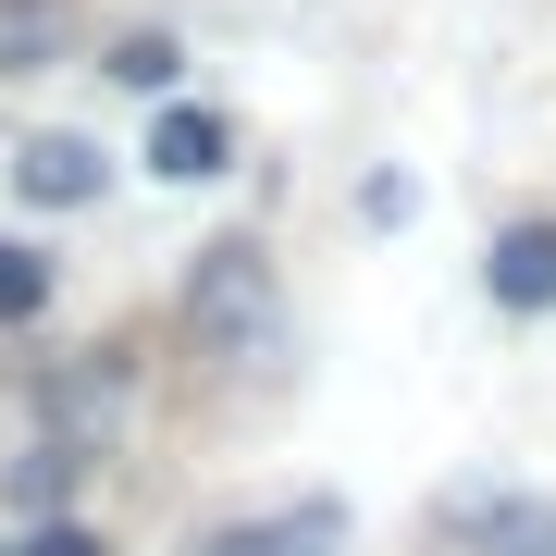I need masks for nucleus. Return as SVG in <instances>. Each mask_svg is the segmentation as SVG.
Returning <instances> with one entry per match:
<instances>
[{
  "instance_id": "1",
  "label": "nucleus",
  "mask_w": 556,
  "mask_h": 556,
  "mask_svg": "<svg viewBox=\"0 0 556 556\" xmlns=\"http://www.w3.org/2000/svg\"><path fill=\"white\" fill-rule=\"evenodd\" d=\"M186 346L199 358H273L285 346V285L248 236L199 248V273H186Z\"/></svg>"
},
{
  "instance_id": "2",
  "label": "nucleus",
  "mask_w": 556,
  "mask_h": 556,
  "mask_svg": "<svg viewBox=\"0 0 556 556\" xmlns=\"http://www.w3.org/2000/svg\"><path fill=\"white\" fill-rule=\"evenodd\" d=\"M13 186H25L38 211H87V199L112 186V161L87 149V137H25V149H13Z\"/></svg>"
},
{
  "instance_id": "3",
  "label": "nucleus",
  "mask_w": 556,
  "mask_h": 556,
  "mask_svg": "<svg viewBox=\"0 0 556 556\" xmlns=\"http://www.w3.org/2000/svg\"><path fill=\"white\" fill-rule=\"evenodd\" d=\"M334 544H346V507L309 495V507H285V519H236V532H211L199 556H334Z\"/></svg>"
},
{
  "instance_id": "4",
  "label": "nucleus",
  "mask_w": 556,
  "mask_h": 556,
  "mask_svg": "<svg viewBox=\"0 0 556 556\" xmlns=\"http://www.w3.org/2000/svg\"><path fill=\"white\" fill-rule=\"evenodd\" d=\"M482 285H495V309H556V223H507Z\"/></svg>"
},
{
  "instance_id": "5",
  "label": "nucleus",
  "mask_w": 556,
  "mask_h": 556,
  "mask_svg": "<svg viewBox=\"0 0 556 556\" xmlns=\"http://www.w3.org/2000/svg\"><path fill=\"white\" fill-rule=\"evenodd\" d=\"M223 149H236V137H223V112H186V100H174V112L149 124V174H161V186H211Z\"/></svg>"
},
{
  "instance_id": "6",
  "label": "nucleus",
  "mask_w": 556,
  "mask_h": 556,
  "mask_svg": "<svg viewBox=\"0 0 556 556\" xmlns=\"http://www.w3.org/2000/svg\"><path fill=\"white\" fill-rule=\"evenodd\" d=\"M470 532H482V556H556V507H532V495H470Z\"/></svg>"
},
{
  "instance_id": "7",
  "label": "nucleus",
  "mask_w": 556,
  "mask_h": 556,
  "mask_svg": "<svg viewBox=\"0 0 556 556\" xmlns=\"http://www.w3.org/2000/svg\"><path fill=\"white\" fill-rule=\"evenodd\" d=\"M62 38H75V13H62V0H0V75H38Z\"/></svg>"
},
{
  "instance_id": "8",
  "label": "nucleus",
  "mask_w": 556,
  "mask_h": 556,
  "mask_svg": "<svg viewBox=\"0 0 556 556\" xmlns=\"http://www.w3.org/2000/svg\"><path fill=\"white\" fill-rule=\"evenodd\" d=\"M38 309H50V260L0 236V321H38Z\"/></svg>"
},
{
  "instance_id": "9",
  "label": "nucleus",
  "mask_w": 556,
  "mask_h": 556,
  "mask_svg": "<svg viewBox=\"0 0 556 556\" xmlns=\"http://www.w3.org/2000/svg\"><path fill=\"white\" fill-rule=\"evenodd\" d=\"M112 75L149 100V87H174V75H186V50H174V38H124V50H112Z\"/></svg>"
},
{
  "instance_id": "10",
  "label": "nucleus",
  "mask_w": 556,
  "mask_h": 556,
  "mask_svg": "<svg viewBox=\"0 0 556 556\" xmlns=\"http://www.w3.org/2000/svg\"><path fill=\"white\" fill-rule=\"evenodd\" d=\"M75 470H87V457L38 445V457H25V470H13V495H25V507H62V482H75Z\"/></svg>"
},
{
  "instance_id": "11",
  "label": "nucleus",
  "mask_w": 556,
  "mask_h": 556,
  "mask_svg": "<svg viewBox=\"0 0 556 556\" xmlns=\"http://www.w3.org/2000/svg\"><path fill=\"white\" fill-rule=\"evenodd\" d=\"M13 556H100V532H75V519H38V544H13Z\"/></svg>"
}]
</instances>
